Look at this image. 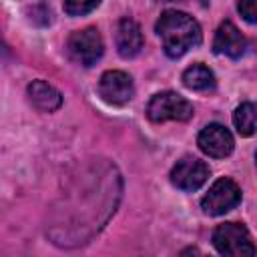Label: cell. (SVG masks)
<instances>
[{"label": "cell", "mask_w": 257, "mask_h": 257, "mask_svg": "<svg viewBox=\"0 0 257 257\" xmlns=\"http://www.w3.org/2000/svg\"><path fill=\"white\" fill-rule=\"evenodd\" d=\"M161 42H163V50L167 56L171 58H179L183 56L187 50H191L193 46H197L201 42V26L199 22L179 10H167L161 14V18L157 20L155 26Z\"/></svg>", "instance_id": "1"}, {"label": "cell", "mask_w": 257, "mask_h": 257, "mask_svg": "<svg viewBox=\"0 0 257 257\" xmlns=\"http://www.w3.org/2000/svg\"><path fill=\"white\" fill-rule=\"evenodd\" d=\"M213 245L221 255L229 257H251L255 255V245L245 225L223 223L213 231Z\"/></svg>", "instance_id": "2"}, {"label": "cell", "mask_w": 257, "mask_h": 257, "mask_svg": "<svg viewBox=\"0 0 257 257\" xmlns=\"http://www.w3.org/2000/svg\"><path fill=\"white\" fill-rule=\"evenodd\" d=\"M147 116L153 122L165 120H189L193 116V104L177 92H159L147 104Z\"/></svg>", "instance_id": "3"}, {"label": "cell", "mask_w": 257, "mask_h": 257, "mask_svg": "<svg viewBox=\"0 0 257 257\" xmlns=\"http://www.w3.org/2000/svg\"><path fill=\"white\" fill-rule=\"evenodd\" d=\"M66 52L76 64L92 66L102 56L104 44H102V38L96 28H84V30H76L68 36Z\"/></svg>", "instance_id": "4"}, {"label": "cell", "mask_w": 257, "mask_h": 257, "mask_svg": "<svg viewBox=\"0 0 257 257\" xmlns=\"http://www.w3.org/2000/svg\"><path fill=\"white\" fill-rule=\"evenodd\" d=\"M241 201V189L231 179H219L211 185L207 195L201 199V207L207 215H225L233 207H237Z\"/></svg>", "instance_id": "5"}, {"label": "cell", "mask_w": 257, "mask_h": 257, "mask_svg": "<svg viewBox=\"0 0 257 257\" xmlns=\"http://www.w3.org/2000/svg\"><path fill=\"white\" fill-rule=\"evenodd\" d=\"M98 94L106 104L122 106L135 96L133 78L122 70H108L98 80Z\"/></svg>", "instance_id": "6"}, {"label": "cell", "mask_w": 257, "mask_h": 257, "mask_svg": "<svg viewBox=\"0 0 257 257\" xmlns=\"http://www.w3.org/2000/svg\"><path fill=\"white\" fill-rule=\"evenodd\" d=\"M207 179L209 167L203 161L191 157L181 159L171 171V183L181 191H197L207 183Z\"/></svg>", "instance_id": "7"}, {"label": "cell", "mask_w": 257, "mask_h": 257, "mask_svg": "<svg viewBox=\"0 0 257 257\" xmlns=\"http://www.w3.org/2000/svg\"><path fill=\"white\" fill-rule=\"evenodd\" d=\"M197 143H199V149L205 155L213 157V159H225V157H229L233 153V147H235L233 135L229 133V128H225L223 124H217V122L207 124L199 133Z\"/></svg>", "instance_id": "8"}, {"label": "cell", "mask_w": 257, "mask_h": 257, "mask_svg": "<svg viewBox=\"0 0 257 257\" xmlns=\"http://www.w3.org/2000/svg\"><path fill=\"white\" fill-rule=\"evenodd\" d=\"M213 50L217 54H223L229 58H241L247 50V40L233 22L225 20V22H221V26L215 32Z\"/></svg>", "instance_id": "9"}, {"label": "cell", "mask_w": 257, "mask_h": 257, "mask_svg": "<svg viewBox=\"0 0 257 257\" xmlns=\"http://www.w3.org/2000/svg\"><path fill=\"white\" fill-rule=\"evenodd\" d=\"M145 38L141 32V26L131 20V18H122L116 26V50L122 58H133L143 50Z\"/></svg>", "instance_id": "10"}, {"label": "cell", "mask_w": 257, "mask_h": 257, "mask_svg": "<svg viewBox=\"0 0 257 257\" xmlns=\"http://www.w3.org/2000/svg\"><path fill=\"white\" fill-rule=\"evenodd\" d=\"M28 98L42 112H52L62 104V94L44 80H32L28 84Z\"/></svg>", "instance_id": "11"}, {"label": "cell", "mask_w": 257, "mask_h": 257, "mask_svg": "<svg viewBox=\"0 0 257 257\" xmlns=\"http://www.w3.org/2000/svg\"><path fill=\"white\" fill-rule=\"evenodd\" d=\"M183 84L191 90H197V92H209L215 88L217 80H215V74L209 66L205 64H193L189 66L185 72H183Z\"/></svg>", "instance_id": "12"}, {"label": "cell", "mask_w": 257, "mask_h": 257, "mask_svg": "<svg viewBox=\"0 0 257 257\" xmlns=\"http://www.w3.org/2000/svg\"><path fill=\"white\" fill-rule=\"evenodd\" d=\"M233 124L241 137H251L255 133V106H253V102H243L235 108Z\"/></svg>", "instance_id": "13"}, {"label": "cell", "mask_w": 257, "mask_h": 257, "mask_svg": "<svg viewBox=\"0 0 257 257\" xmlns=\"http://www.w3.org/2000/svg\"><path fill=\"white\" fill-rule=\"evenodd\" d=\"M100 0H64V12L68 16H84L92 12Z\"/></svg>", "instance_id": "14"}, {"label": "cell", "mask_w": 257, "mask_h": 257, "mask_svg": "<svg viewBox=\"0 0 257 257\" xmlns=\"http://www.w3.org/2000/svg\"><path fill=\"white\" fill-rule=\"evenodd\" d=\"M237 8H239L241 16L249 24H255L257 22V0H239L237 2Z\"/></svg>", "instance_id": "15"}, {"label": "cell", "mask_w": 257, "mask_h": 257, "mask_svg": "<svg viewBox=\"0 0 257 257\" xmlns=\"http://www.w3.org/2000/svg\"><path fill=\"white\" fill-rule=\"evenodd\" d=\"M161 2H183V0H161Z\"/></svg>", "instance_id": "16"}]
</instances>
